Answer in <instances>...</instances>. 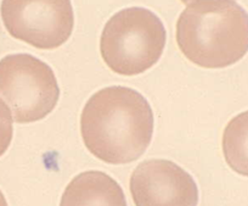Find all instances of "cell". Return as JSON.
I'll return each mask as SVG.
<instances>
[{
  "mask_svg": "<svg viewBox=\"0 0 248 206\" xmlns=\"http://www.w3.org/2000/svg\"><path fill=\"white\" fill-rule=\"evenodd\" d=\"M80 132L87 149L111 165L139 159L154 134V112L144 95L121 86L95 93L80 116Z\"/></svg>",
  "mask_w": 248,
  "mask_h": 206,
  "instance_id": "obj_1",
  "label": "cell"
},
{
  "mask_svg": "<svg viewBox=\"0 0 248 206\" xmlns=\"http://www.w3.org/2000/svg\"><path fill=\"white\" fill-rule=\"evenodd\" d=\"M176 43L197 66H231L248 52V13L233 0H194L179 16Z\"/></svg>",
  "mask_w": 248,
  "mask_h": 206,
  "instance_id": "obj_2",
  "label": "cell"
},
{
  "mask_svg": "<svg viewBox=\"0 0 248 206\" xmlns=\"http://www.w3.org/2000/svg\"><path fill=\"white\" fill-rule=\"evenodd\" d=\"M167 32L161 18L145 8H127L105 25L100 52L105 64L122 76L144 73L158 62Z\"/></svg>",
  "mask_w": 248,
  "mask_h": 206,
  "instance_id": "obj_3",
  "label": "cell"
},
{
  "mask_svg": "<svg viewBox=\"0 0 248 206\" xmlns=\"http://www.w3.org/2000/svg\"><path fill=\"white\" fill-rule=\"evenodd\" d=\"M0 98L17 123H32L51 114L60 87L51 67L30 54H13L0 60Z\"/></svg>",
  "mask_w": 248,
  "mask_h": 206,
  "instance_id": "obj_4",
  "label": "cell"
},
{
  "mask_svg": "<svg viewBox=\"0 0 248 206\" xmlns=\"http://www.w3.org/2000/svg\"><path fill=\"white\" fill-rule=\"evenodd\" d=\"M1 20L14 38L38 49H56L75 26L71 0H3Z\"/></svg>",
  "mask_w": 248,
  "mask_h": 206,
  "instance_id": "obj_5",
  "label": "cell"
},
{
  "mask_svg": "<svg viewBox=\"0 0 248 206\" xmlns=\"http://www.w3.org/2000/svg\"><path fill=\"white\" fill-rule=\"evenodd\" d=\"M135 206H197L199 188L190 173L175 162L151 159L141 162L130 177Z\"/></svg>",
  "mask_w": 248,
  "mask_h": 206,
  "instance_id": "obj_6",
  "label": "cell"
},
{
  "mask_svg": "<svg viewBox=\"0 0 248 206\" xmlns=\"http://www.w3.org/2000/svg\"><path fill=\"white\" fill-rule=\"evenodd\" d=\"M60 206H127L122 187L100 171L82 172L62 194Z\"/></svg>",
  "mask_w": 248,
  "mask_h": 206,
  "instance_id": "obj_7",
  "label": "cell"
},
{
  "mask_svg": "<svg viewBox=\"0 0 248 206\" xmlns=\"http://www.w3.org/2000/svg\"><path fill=\"white\" fill-rule=\"evenodd\" d=\"M223 153L231 170L248 177V110L233 117L224 129Z\"/></svg>",
  "mask_w": 248,
  "mask_h": 206,
  "instance_id": "obj_8",
  "label": "cell"
},
{
  "mask_svg": "<svg viewBox=\"0 0 248 206\" xmlns=\"http://www.w3.org/2000/svg\"><path fill=\"white\" fill-rule=\"evenodd\" d=\"M13 115L3 100H0V157L9 149L13 140Z\"/></svg>",
  "mask_w": 248,
  "mask_h": 206,
  "instance_id": "obj_9",
  "label": "cell"
},
{
  "mask_svg": "<svg viewBox=\"0 0 248 206\" xmlns=\"http://www.w3.org/2000/svg\"><path fill=\"white\" fill-rule=\"evenodd\" d=\"M0 206H9L8 201H6L5 196H4L3 191L0 190Z\"/></svg>",
  "mask_w": 248,
  "mask_h": 206,
  "instance_id": "obj_10",
  "label": "cell"
},
{
  "mask_svg": "<svg viewBox=\"0 0 248 206\" xmlns=\"http://www.w3.org/2000/svg\"><path fill=\"white\" fill-rule=\"evenodd\" d=\"M181 1H183V3H185V4H187L189 1H191V0H181Z\"/></svg>",
  "mask_w": 248,
  "mask_h": 206,
  "instance_id": "obj_11",
  "label": "cell"
}]
</instances>
